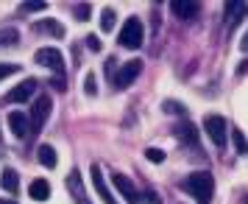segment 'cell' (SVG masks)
I'll return each instance as SVG.
<instances>
[{
	"instance_id": "6da1fadb",
	"label": "cell",
	"mask_w": 248,
	"mask_h": 204,
	"mask_svg": "<svg viewBox=\"0 0 248 204\" xmlns=\"http://www.w3.org/2000/svg\"><path fill=\"white\" fill-rule=\"evenodd\" d=\"M181 190L190 193L198 204H209V202H212V196H215V179H212V173H206V170L190 173L187 179L181 182Z\"/></svg>"
},
{
	"instance_id": "7a4b0ae2",
	"label": "cell",
	"mask_w": 248,
	"mask_h": 204,
	"mask_svg": "<svg viewBox=\"0 0 248 204\" xmlns=\"http://www.w3.org/2000/svg\"><path fill=\"white\" fill-rule=\"evenodd\" d=\"M142 39H145V28H142V20L140 17H128L123 25V31H120V45L128 48V51H137V48L142 45Z\"/></svg>"
},
{
	"instance_id": "3957f363",
	"label": "cell",
	"mask_w": 248,
	"mask_h": 204,
	"mask_svg": "<svg viewBox=\"0 0 248 204\" xmlns=\"http://www.w3.org/2000/svg\"><path fill=\"white\" fill-rule=\"evenodd\" d=\"M34 59L42 65V68L53 70L56 76H64V56H62V51H59V48H39Z\"/></svg>"
},
{
	"instance_id": "277c9868",
	"label": "cell",
	"mask_w": 248,
	"mask_h": 204,
	"mask_svg": "<svg viewBox=\"0 0 248 204\" xmlns=\"http://www.w3.org/2000/svg\"><path fill=\"white\" fill-rule=\"evenodd\" d=\"M50 109H53L50 95H39V98H36V103H34V109H31V132H34V135H39V132H42V126H45Z\"/></svg>"
},
{
	"instance_id": "5b68a950",
	"label": "cell",
	"mask_w": 248,
	"mask_h": 204,
	"mask_svg": "<svg viewBox=\"0 0 248 204\" xmlns=\"http://www.w3.org/2000/svg\"><path fill=\"white\" fill-rule=\"evenodd\" d=\"M203 132L209 135V140H212L217 148L226 146V120L220 115H206V118H203Z\"/></svg>"
},
{
	"instance_id": "8992f818",
	"label": "cell",
	"mask_w": 248,
	"mask_h": 204,
	"mask_svg": "<svg viewBox=\"0 0 248 204\" xmlns=\"http://www.w3.org/2000/svg\"><path fill=\"white\" fill-rule=\"evenodd\" d=\"M140 73H142V62H140V59H134V62H125V68L120 70L117 76H114V87H117V90H125V87H131V84L137 81V76H140Z\"/></svg>"
},
{
	"instance_id": "52a82bcc",
	"label": "cell",
	"mask_w": 248,
	"mask_h": 204,
	"mask_svg": "<svg viewBox=\"0 0 248 204\" xmlns=\"http://www.w3.org/2000/svg\"><path fill=\"white\" fill-rule=\"evenodd\" d=\"M36 84H39L36 79H25L23 84H17V87L6 95V101H9V103H25V101H31V95L36 92Z\"/></svg>"
},
{
	"instance_id": "ba28073f",
	"label": "cell",
	"mask_w": 248,
	"mask_h": 204,
	"mask_svg": "<svg viewBox=\"0 0 248 204\" xmlns=\"http://www.w3.org/2000/svg\"><path fill=\"white\" fill-rule=\"evenodd\" d=\"M112 182H114V187L120 190V196H123L128 204H140V193H137V187L131 185L128 176H123V173H112Z\"/></svg>"
},
{
	"instance_id": "9c48e42d",
	"label": "cell",
	"mask_w": 248,
	"mask_h": 204,
	"mask_svg": "<svg viewBox=\"0 0 248 204\" xmlns=\"http://www.w3.org/2000/svg\"><path fill=\"white\" fill-rule=\"evenodd\" d=\"M90 173H92V185H95V190H98V196L103 199V204H117V202H114V196H112V190H109V185H106V179H103V170H101V165H92V168H90Z\"/></svg>"
},
{
	"instance_id": "30bf717a",
	"label": "cell",
	"mask_w": 248,
	"mask_h": 204,
	"mask_svg": "<svg viewBox=\"0 0 248 204\" xmlns=\"http://www.w3.org/2000/svg\"><path fill=\"white\" fill-rule=\"evenodd\" d=\"M9 129L17 140H25L28 132H31V118H25L23 112H12L9 115Z\"/></svg>"
},
{
	"instance_id": "8fae6325",
	"label": "cell",
	"mask_w": 248,
	"mask_h": 204,
	"mask_svg": "<svg viewBox=\"0 0 248 204\" xmlns=\"http://www.w3.org/2000/svg\"><path fill=\"white\" fill-rule=\"evenodd\" d=\"M173 135L179 137L184 146H198V129H195V123H190V120H181V123L173 129Z\"/></svg>"
},
{
	"instance_id": "7c38bea8",
	"label": "cell",
	"mask_w": 248,
	"mask_h": 204,
	"mask_svg": "<svg viewBox=\"0 0 248 204\" xmlns=\"http://www.w3.org/2000/svg\"><path fill=\"white\" fill-rule=\"evenodd\" d=\"M170 12L176 14L179 20H192L198 14V3H184V0H173L170 3Z\"/></svg>"
},
{
	"instance_id": "4fadbf2b",
	"label": "cell",
	"mask_w": 248,
	"mask_h": 204,
	"mask_svg": "<svg viewBox=\"0 0 248 204\" xmlns=\"http://www.w3.org/2000/svg\"><path fill=\"white\" fill-rule=\"evenodd\" d=\"M248 17V3H226V20H229V25L240 23V20H246Z\"/></svg>"
},
{
	"instance_id": "5bb4252c",
	"label": "cell",
	"mask_w": 248,
	"mask_h": 204,
	"mask_svg": "<svg viewBox=\"0 0 248 204\" xmlns=\"http://www.w3.org/2000/svg\"><path fill=\"white\" fill-rule=\"evenodd\" d=\"M0 187L6 193H14L17 196V190H20V176H17V170L6 168L3 173H0Z\"/></svg>"
},
{
	"instance_id": "9a60e30c",
	"label": "cell",
	"mask_w": 248,
	"mask_h": 204,
	"mask_svg": "<svg viewBox=\"0 0 248 204\" xmlns=\"http://www.w3.org/2000/svg\"><path fill=\"white\" fill-rule=\"evenodd\" d=\"M34 34H53V36H64V25L56 23V20H42V23H34Z\"/></svg>"
},
{
	"instance_id": "2e32d148",
	"label": "cell",
	"mask_w": 248,
	"mask_h": 204,
	"mask_svg": "<svg viewBox=\"0 0 248 204\" xmlns=\"http://www.w3.org/2000/svg\"><path fill=\"white\" fill-rule=\"evenodd\" d=\"M28 193H31L34 202H47V199H50V185H47L45 179H34L31 187H28Z\"/></svg>"
},
{
	"instance_id": "e0dca14e",
	"label": "cell",
	"mask_w": 248,
	"mask_h": 204,
	"mask_svg": "<svg viewBox=\"0 0 248 204\" xmlns=\"http://www.w3.org/2000/svg\"><path fill=\"white\" fill-rule=\"evenodd\" d=\"M36 157H39V162H42L45 168H56V162H59L56 148H53V146H47V143H42V146L36 148Z\"/></svg>"
},
{
	"instance_id": "ac0fdd59",
	"label": "cell",
	"mask_w": 248,
	"mask_h": 204,
	"mask_svg": "<svg viewBox=\"0 0 248 204\" xmlns=\"http://www.w3.org/2000/svg\"><path fill=\"white\" fill-rule=\"evenodd\" d=\"M67 190L73 193V199H76V202L87 199V196H84V182H81V173H70V176H67Z\"/></svg>"
},
{
	"instance_id": "d6986e66",
	"label": "cell",
	"mask_w": 248,
	"mask_h": 204,
	"mask_svg": "<svg viewBox=\"0 0 248 204\" xmlns=\"http://www.w3.org/2000/svg\"><path fill=\"white\" fill-rule=\"evenodd\" d=\"M232 143H234L237 154H243V157L248 154V140H246V135H243V129H232Z\"/></svg>"
},
{
	"instance_id": "ffe728a7",
	"label": "cell",
	"mask_w": 248,
	"mask_h": 204,
	"mask_svg": "<svg viewBox=\"0 0 248 204\" xmlns=\"http://www.w3.org/2000/svg\"><path fill=\"white\" fill-rule=\"evenodd\" d=\"M17 42H20V34L14 28H3L0 31V48H14Z\"/></svg>"
},
{
	"instance_id": "44dd1931",
	"label": "cell",
	"mask_w": 248,
	"mask_h": 204,
	"mask_svg": "<svg viewBox=\"0 0 248 204\" xmlns=\"http://www.w3.org/2000/svg\"><path fill=\"white\" fill-rule=\"evenodd\" d=\"M114 20H117L114 9H103V14H101V28H103V34H109V31L114 28Z\"/></svg>"
},
{
	"instance_id": "7402d4cb",
	"label": "cell",
	"mask_w": 248,
	"mask_h": 204,
	"mask_svg": "<svg viewBox=\"0 0 248 204\" xmlns=\"http://www.w3.org/2000/svg\"><path fill=\"white\" fill-rule=\"evenodd\" d=\"M84 92H87V95H98V79H95V73H87V79H84Z\"/></svg>"
},
{
	"instance_id": "603a6c76",
	"label": "cell",
	"mask_w": 248,
	"mask_h": 204,
	"mask_svg": "<svg viewBox=\"0 0 248 204\" xmlns=\"http://www.w3.org/2000/svg\"><path fill=\"white\" fill-rule=\"evenodd\" d=\"M140 196H142V202H145V204H162L159 193H156V190H151V187H145V190L140 193Z\"/></svg>"
},
{
	"instance_id": "cb8c5ba5",
	"label": "cell",
	"mask_w": 248,
	"mask_h": 204,
	"mask_svg": "<svg viewBox=\"0 0 248 204\" xmlns=\"http://www.w3.org/2000/svg\"><path fill=\"white\" fill-rule=\"evenodd\" d=\"M76 20H78V23H87V20H90V3L76 6Z\"/></svg>"
},
{
	"instance_id": "d4e9b609",
	"label": "cell",
	"mask_w": 248,
	"mask_h": 204,
	"mask_svg": "<svg viewBox=\"0 0 248 204\" xmlns=\"http://www.w3.org/2000/svg\"><path fill=\"white\" fill-rule=\"evenodd\" d=\"M165 112H173V115H187V109L181 106L179 101H165Z\"/></svg>"
},
{
	"instance_id": "484cf974",
	"label": "cell",
	"mask_w": 248,
	"mask_h": 204,
	"mask_svg": "<svg viewBox=\"0 0 248 204\" xmlns=\"http://www.w3.org/2000/svg\"><path fill=\"white\" fill-rule=\"evenodd\" d=\"M145 157L151 159V162H165V151H162V148H148Z\"/></svg>"
},
{
	"instance_id": "4316f807",
	"label": "cell",
	"mask_w": 248,
	"mask_h": 204,
	"mask_svg": "<svg viewBox=\"0 0 248 204\" xmlns=\"http://www.w3.org/2000/svg\"><path fill=\"white\" fill-rule=\"evenodd\" d=\"M45 6H47L45 0H36V3H23V6H20V12H42Z\"/></svg>"
},
{
	"instance_id": "83f0119b",
	"label": "cell",
	"mask_w": 248,
	"mask_h": 204,
	"mask_svg": "<svg viewBox=\"0 0 248 204\" xmlns=\"http://www.w3.org/2000/svg\"><path fill=\"white\" fill-rule=\"evenodd\" d=\"M50 87L59 90V92H64L67 90V79H64V76H53V79H50Z\"/></svg>"
},
{
	"instance_id": "f1b7e54d",
	"label": "cell",
	"mask_w": 248,
	"mask_h": 204,
	"mask_svg": "<svg viewBox=\"0 0 248 204\" xmlns=\"http://www.w3.org/2000/svg\"><path fill=\"white\" fill-rule=\"evenodd\" d=\"M17 65H0V81L3 79H9V76H14V73H17Z\"/></svg>"
},
{
	"instance_id": "f546056e",
	"label": "cell",
	"mask_w": 248,
	"mask_h": 204,
	"mask_svg": "<svg viewBox=\"0 0 248 204\" xmlns=\"http://www.w3.org/2000/svg\"><path fill=\"white\" fill-rule=\"evenodd\" d=\"M84 39H87V48H90L92 53H98V51H101V39H98V36H95V34L84 36Z\"/></svg>"
},
{
	"instance_id": "4dcf8cb0",
	"label": "cell",
	"mask_w": 248,
	"mask_h": 204,
	"mask_svg": "<svg viewBox=\"0 0 248 204\" xmlns=\"http://www.w3.org/2000/svg\"><path fill=\"white\" fill-rule=\"evenodd\" d=\"M114 62H117L114 56L106 59V73H109V79H112V81H114Z\"/></svg>"
},
{
	"instance_id": "1f68e13d",
	"label": "cell",
	"mask_w": 248,
	"mask_h": 204,
	"mask_svg": "<svg viewBox=\"0 0 248 204\" xmlns=\"http://www.w3.org/2000/svg\"><path fill=\"white\" fill-rule=\"evenodd\" d=\"M240 48H243V51H248V31L243 34V39H240Z\"/></svg>"
},
{
	"instance_id": "d6a6232c",
	"label": "cell",
	"mask_w": 248,
	"mask_h": 204,
	"mask_svg": "<svg viewBox=\"0 0 248 204\" xmlns=\"http://www.w3.org/2000/svg\"><path fill=\"white\" fill-rule=\"evenodd\" d=\"M237 73H240V76H243V73H248V59L243 62V65H240V68H237Z\"/></svg>"
},
{
	"instance_id": "836d02e7",
	"label": "cell",
	"mask_w": 248,
	"mask_h": 204,
	"mask_svg": "<svg viewBox=\"0 0 248 204\" xmlns=\"http://www.w3.org/2000/svg\"><path fill=\"white\" fill-rule=\"evenodd\" d=\"M78 204H90V202H87V199H81V202H78Z\"/></svg>"
},
{
	"instance_id": "e575fe53",
	"label": "cell",
	"mask_w": 248,
	"mask_h": 204,
	"mask_svg": "<svg viewBox=\"0 0 248 204\" xmlns=\"http://www.w3.org/2000/svg\"><path fill=\"white\" fill-rule=\"evenodd\" d=\"M0 204H17V202H0Z\"/></svg>"
}]
</instances>
